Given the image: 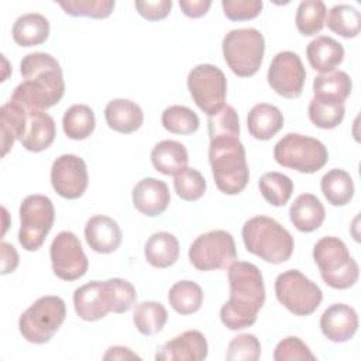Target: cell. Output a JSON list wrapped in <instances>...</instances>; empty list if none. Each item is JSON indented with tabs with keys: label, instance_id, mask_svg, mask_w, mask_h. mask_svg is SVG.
Listing matches in <instances>:
<instances>
[{
	"label": "cell",
	"instance_id": "1",
	"mask_svg": "<svg viewBox=\"0 0 361 361\" xmlns=\"http://www.w3.org/2000/svg\"><path fill=\"white\" fill-rule=\"evenodd\" d=\"M23 82L14 89L10 102L27 111L52 107L65 93V82L59 62L49 54L32 52L20 62Z\"/></svg>",
	"mask_w": 361,
	"mask_h": 361
},
{
	"label": "cell",
	"instance_id": "2",
	"mask_svg": "<svg viewBox=\"0 0 361 361\" xmlns=\"http://www.w3.org/2000/svg\"><path fill=\"white\" fill-rule=\"evenodd\" d=\"M230 299L220 309L221 323L230 330H243L257 322L265 302V286L257 265L234 261L228 267Z\"/></svg>",
	"mask_w": 361,
	"mask_h": 361
},
{
	"label": "cell",
	"instance_id": "3",
	"mask_svg": "<svg viewBox=\"0 0 361 361\" xmlns=\"http://www.w3.org/2000/svg\"><path fill=\"white\" fill-rule=\"evenodd\" d=\"M137 300L131 282L121 278L87 282L73 292L76 314L86 322H96L107 313H126Z\"/></svg>",
	"mask_w": 361,
	"mask_h": 361
},
{
	"label": "cell",
	"instance_id": "4",
	"mask_svg": "<svg viewBox=\"0 0 361 361\" xmlns=\"http://www.w3.org/2000/svg\"><path fill=\"white\" fill-rule=\"evenodd\" d=\"M209 162L214 183L224 195H238L250 179L245 149L238 137H216L210 140Z\"/></svg>",
	"mask_w": 361,
	"mask_h": 361
},
{
	"label": "cell",
	"instance_id": "5",
	"mask_svg": "<svg viewBox=\"0 0 361 361\" xmlns=\"http://www.w3.org/2000/svg\"><path fill=\"white\" fill-rule=\"evenodd\" d=\"M241 235L247 251L269 264L288 261L295 248L290 233L275 219L267 216H255L247 220Z\"/></svg>",
	"mask_w": 361,
	"mask_h": 361
},
{
	"label": "cell",
	"instance_id": "6",
	"mask_svg": "<svg viewBox=\"0 0 361 361\" xmlns=\"http://www.w3.org/2000/svg\"><path fill=\"white\" fill-rule=\"evenodd\" d=\"M313 259L322 279L333 289H348L358 281V264L338 237H322L313 247Z\"/></svg>",
	"mask_w": 361,
	"mask_h": 361
},
{
	"label": "cell",
	"instance_id": "7",
	"mask_svg": "<svg viewBox=\"0 0 361 361\" xmlns=\"http://www.w3.org/2000/svg\"><path fill=\"white\" fill-rule=\"evenodd\" d=\"M226 63L240 78L258 72L265 52V39L257 28H237L227 32L221 42Z\"/></svg>",
	"mask_w": 361,
	"mask_h": 361
},
{
	"label": "cell",
	"instance_id": "8",
	"mask_svg": "<svg viewBox=\"0 0 361 361\" xmlns=\"http://www.w3.org/2000/svg\"><path fill=\"white\" fill-rule=\"evenodd\" d=\"M274 158L281 166L302 173H314L327 164L329 152L317 138L289 133L275 144Z\"/></svg>",
	"mask_w": 361,
	"mask_h": 361
},
{
	"label": "cell",
	"instance_id": "9",
	"mask_svg": "<svg viewBox=\"0 0 361 361\" xmlns=\"http://www.w3.org/2000/svg\"><path fill=\"white\" fill-rule=\"evenodd\" d=\"M66 317V305L62 298L48 295L37 299L18 320L21 336L34 344L48 343L59 330Z\"/></svg>",
	"mask_w": 361,
	"mask_h": 361
},
{
	"label": "cell",
	"instance_id": "10",
	"mask_svg": "<svg viewBox=\"0 0 361 361\" xmlns=\"http://www.w3.org/2000/svg\"><path fill=\"white\" fill-rule=\"evenodd\" d=\"M55 220L52 200L45 195H28L20 206L18 243L27 251H37L44 244Z\"/></svg>",
	"mask_w": 361,
	"mask_h": 361
},
{
	"label": "cell",
	"instance_id": "11",
	"mask_svg": "<svg viewBox=\"0 0 361 361\" xmlns=\"http://www.w3.org/2000/svg\"><path fill=\"white\" fill-rule=\"evenodd\" d=\"M278 302L296 316H309L320 306L322 289L298 269H288L275 279Z\"/></svg>",
	"mask_w": 361,
	"mask_h": 361
},
{
	"label": "cell",
	"instance_id": "12",
	"mask_svg": "<svg viewBox=\"0 0 361 361\" xmlns=\"http://www.w3.org/2000/svg\"><path fill=\"white\" fill-rule=\"evenodd\" d=\"M189 261L199 271L228 268L237 259L233 235L226 230H213L200 234L189 247Z\"/></svg>",
	"mask_w": 361,
	"mask_h": 361
},
{
	"label": "cell",
	"instance_id": "13",
	"mask_svg": "<svg viewBox=\"0 0 361 361\" xmlns=\"http://www.w3.org/2000/svg\"><path fill=\"white\" fill-rule=\"evenodd\" d=\"M188 89L196 106L207 116H212L224 106L227 79L220 68L210 63H199L188 75Z\"/></svg>",
	"mask_w": 361,
	"mask_h": 361
},
{
	"label": "cell",
	"instance_id": "14",
	"mask_svg": "<svg viewBox=\"0 0 361 361\" xmlns=\"http://www.w3.org/2000/svg\"><path fill=\"white\" fill-rule=\"evenodd\" d=\"M49 257L52 271L59 279L76 281L87 272V257L79 238L72 231L56 234L49 248Z\"/></svg>",
	"mask_w": 361,
	"mask_h": 361
},
{
	"label": "cell",
	"instance_id": "15",
	"mask_svg": "<svg viewBox=\"0 0 361 361\" xmlns=\"http://www.w3.org/2000/svg\"><path fill=\"white\" fill-rule=\"evenodd\" d=\"M267 79L268 85L279 96L286 99L299 97L306 80V71L300 56L292 51L278 52L271 61Z\"/></svg>",
	"mask_w": 361,
	"mask_h": 361
},
{
	"label": "cell",
	"instance_id": "16",
	"mask_svg": "<svg viewBox=\"0 0 361 361\" xmlns=\"http://www.w3.org/2000/svg\"><path fill=\"white\" fill-rule=\"evenodd\" d=\"M89 176L85 161L73 154L58 157L51 166V185L65 199L80 197L87 188Z\"/></svg>",
	"mask_w": 361,
	"mask_h": 361
},
{
	"label": "cell",
	"instance_id": "17",
	"mask_svg": "<svg viewBox=\"0 0 361 361\" xmlns=\"http://www.w3.org/2000/svg\"><path fill=\"white\" fill-rule=\"evenodd\" d=\"M358 329V314L345 303L329 306L320 317V330L333 343H345L354 337Z\"/></svg>",
	"mask_w": 361,
	"mask_h": 361
},
{
	"label": "cell",
	"instance_id": "18",
	"mask_svg": "<svg viewBox=\"0 0 361 361\" xmlns=\"http://www.w3.org/2000/svg\"><path fill=\"white\" fill-rule=\"evenodd\" d=\"M209 345L199 330H188L166 341L155 354L159 361H200L207 357Z\"/></svg>",
	"mask_w": 361,
	"mask_h": 361
},
{
	"label": "cell",
	"instance_id": "19",
	"mask_svg": "<svg viewBox=\"0 0 361 361\" xmlns=\"http://www.w3.org/2000/svg\"><path fill=\"white\" fill-rule=\"evenodd\" d=\"M169 202V189L166 183L159 179L144 178L133 189L134 207L148 217L162 214L168 209Z\"/></svg>",
	"mask_w": 361,
	"mask_h": 361
},
{
	"label": "cell",
	"instance_id": "20",
	"mask_svg": "<svg viewBox=\"0 0 361 361\" xmlns=\"http://www.w3.org/2000/svg\"><path fill=\"white\" fill-rule=\"evenodd\" d=\"M55 135V121L48 113L41 110L27 111L23 135L20 138L21 145L27 151L41 152L47 149L54 142Z\"/></svg>",
	"mask_w": 361,
	"mask_h": 361
},
{
	"label": "cell",
	"instance_id": "21",
	"mask_svg": "<svg viewBox=\"0 0 361 361\" xmlns=\"http://www.w3.org/2000/svg\"><path fill=\"white\" fill-rule=\"evenodd\" d=\"M85 238L93 251L110 254L120 247L123 234L116 220L109 216L96 214L85 226Z\"/></svg>",
	"mask_w": 361,
	"mask_h": 361
},
{
	"label": "cell",
	"instance_id": "22",
	"mask_svg": "<svg viewBox=\"0 0 361 361\" xmlns=\"http://www.w3.org/2000/svg\"><path fill=\"white\" fill-rule=\"evenodd\" d=\"M104 118L111 130L121 134H130L142 126L144 113L135 102L128 99H114L107 103Z\"/></svg>",
	"mask_w": 361,
	"mask_h": 361
},
{
	"label": "cell",
	"instance_id": "23",
	"mask_svg": "<svg viewBox=\"0 0 361 361\" xmlns=\"http://www.w3.org/2000/svg\"><path fill=\"white\" fill-rule=\"evenodd\" d=\"M326 217V210L322 202L312 193L299 195L289 207V219L296 230L312 233L317 230Z\"/></svg>",
	"mask_w": 361,
	"mask_h": 361
},
{
	"label": "cell",
	"instance_id": "24",
	"mask_svg": "<svg viewBox=\"0 0 361 361\" xmlns=\"http://www.w3.org/2000/svg\"><path fill=\"white\" fill-rule=\"evenodd\" d=\"M306 56L310 66L320 72L327 73L334 71L344 59L343 45L331 37L319 35L307 44Z\"/></svg>",
	"mask_w": 361,
	"mask_h": 361
},
{
	"label": "cell",
	"instance_id": "25",
	"mask_svg": "<svg viewBox=\"0 0 361 361\" xmlns=\"http://www.w3.org/2000/svg\"><path fill=\"white\" fill-rule=\"evenodd\" d=\"M247 127L254 138L267 141L282 130L283 116L276 106L258 103L252 106L247 116Z\"/></svg>",
	"mask_w": 361,
	"mask_h": 361
},
{
	"label": "cell",
	"instance_id": "26",
	"mask_svg": "<svg viewBox=\"0 0 361 361\" xmlns=\"http://www.w3.org/2000/svg\"><path fill=\"white\" fill-rule=\"evenodd\" d=\"M188 151L183 144L175 140H164L151 151L154 168L164 175H176L188 165Z\"/></svg>",
	"mask_w": 361,
	"mask_h": 361
},
{
	"label": "cell",
	"instance_id": "27",
	"mask_svg": "<svg viewBox=\"0 0 361 361\" xmlns=\"http://www.w3.org/2000/svg\"><path fill=\"white\" fill-rule=\"evenodd\" d=\"M144 255L154 268H168L179 258L178 238L168 231L154 233L145 243Z\"/></svg>",
	"mask_w": 361,
	"mask_h": 361
},
{
	"label": "cell",
	"instance_id": "28",
	"mask_svg": "<svg viewBox=\"0 0 361 361\" xmlns=\"http://www.w3.org/2000/svg\"><path fill=\"white\" fill-rule=\"evenodd\" d=\"M13 39L20 47H35L47 41L49 35V21L38 13L20 16L13 25Z\"/></svg>",
	"mask_w": 361,
	"mask_h": 361
},
{
	"label": "cell",
	"instance_id": "29",
	"mask_svg": "<svg viewBox=\"0 0 361 361\" xmlns=\"http://www.w3.org/2000/svg\"><path fill=\"white\" fill-rule=\"evenodd\" d=\"M322 192L333 206H345L354 196V182L344 169H330L320 182Z\"/></svg>",
	"mask_w": 361,
	"mask_h": 361
},
{
	"label": "cell",
	"instance_id": "30",
	"mask_svg": "<svg viewBox=\"0 0 361 361\" xmlns=\"http://www.w3.org/2000/svg\"><path fill=\"white\" fill-rule=\"evenodd\" d=\"M27 110L14 102H8L1 106L0 124H1V157L13 148L16 140L20 141L23 135L24 121Z\"/></svg>",
	"mask_w": 361,
	"mask_h": 361
},
{
	"label": "cell",
	"instance_id": "31",
	"mask_svg": "<svg viewBox=\"0 0 361 361\" xmlns=\"http://www.w3.org/2000/svg\"><path fill=\"white\" fill-rule=\"evenodd\" d=\"M353 89L351 78L343 71H331L317 75L313 80L314 97L345 102Z\"/></svg>",
	"mask_w": 361,
	"mask_h": 361
},
{
	"label": "cell",
	"instance_id": "32",
	"mask_svg": "<svg viewBox=\"0 0 361 361\" xmlns=\"http://www.w3.org/2000/svg\"><path fill=\"white\" fill-rule=\"evenodd\" d=\"M203 290L193 281H179L173 283L168 293L172 309L179 314L196 313L203 303Z\"/></svg>",
	"mask_w": 361,
	"mask_h": 361
},
{
	"label": "cell",
	"instance_id": "33",
	"mask_svg": "<svg viewBox=\"0 0 361 361\" xmlns=\"http://www.w3.org/2000/svg\"><path fill=\"white\" fill-rule=\"evenodd\" d=\"M62 127L68 138L78 141L85 140L96 127L94 113L87 104H73L65 111Z\"/></svg>",
	"mask_w": 361,
	"mask_h": 361
},
{
	"label": "cell",
	"instance_id": "34",
	"mask_svg": "<svg viewBox=\"0 0 361 361\" xmlns=\"http://www.w3.org/2000/svg\"><path fill=\"white\" fill-rule=\"evenodd\" d=\"M168 320V312L162 303L145 300L135 306L133 322L142 336H154L159 333Z\"/></svg>",
	"mask_w": 361,
	"mask_h": 361
},
{
	"label": "cell",
	"instance_id": "35",
	"mask_svg": "<svg viewBox=\"0 0 361 361\" xmlns=\"http://www.w3.org/2000/svg\"><path fill=\"white\" fill-rule=\"evenodd\" d=\"M307 114L310 121L323 130L336 128L341 124L345 109L344 103L333 99H323V97H313L307 107Z\"/></svg>",
	"mask_w": 361,
	"mask_h": 361
},
{
	"label": "cell",
	"instance_id": "36",
	"mask_svg": "<svg viewBox=\"0 0 361 361\" xmlns=\"http://www.w3.org/2000/svg\"><path fill=\"white\" fill-rule=\"evenodd\" d=\"M326 4L322 0L300 1L295 16L298 31L306 37L320 32L326 23Z\"/></svg>",
	"mask_w": 361,
	"mask_h": 361
},
{
	"label": "cell",
	"instance_id": "37",
	"mask_svg": "<svg viewBox=\"0 0 361 361\" xmlns=\"http://www.w3.org/2000/svg\"><path fill=\"white\" fill-rule=\"evenodd\" d=\"M262 197L272 206H283L292 196L293 182L281 172H267L258 182Z\"/></svg>",
	"mask_w": 361,
	"mask_h": 361
},
{
	"label": "cell",
	"instance_id": "38",
	"mask_svg": "<svg viewBox=\"0 0 361 361\" xmlns=\"http://www.w3.org/2000/svg\"><path fill=\"white\" fill-rule=\"evenodd\" d=\"M326 23L333 32L344 38H354L360 34L361 16L360 11L350 4H337L330 8Z\"/></svg>",
	"mask_w": 361,
	"mask_h": 361
},
{
	"label": "cell",
	"instance_id": "39",
	"mask_svg": "<svg viewBox=\"0 0 361 361\" xmlns=\"http://www.w3.org/2000/svg\"><path fill=\"white\" fill-rule=\"evenodd\" d=\"M161 121L165 130L173 134H192L199 128L197 114L186 106H169L164 110Z\"/></svg>",
	"mask_w": 361,
	"mask_h": 361
},
{
	"label": "cell",
	"instance_id": "40",
	"mask_svg": "<svg viewBox=\"0 0 361 361\" xmlns=\"http://www.w3.org/2000/svg\"><path fill=\"white\" fill-rule=\"evenodd\" d=\"M62 10L72 17L106 18L114 10V0H66L58 1Z\"/></svg>",
	"mask_w": 361,
	"mask_h": 361
},
{
	"label": "cell",
	"instance_id": "41",
	"mask_svg": "<svg viewBox=\"0 0 361 361\" xmlns=\"http://www.w3.org/2000/svg\"><path fill=\"white\" fill-rule=\"evenodd\" d=\"M173 188L176 195L188 202L200 199L206 192V179L195 168H185L173 178Z\"/></svg>",
	"mask_w": 361,
	"mask_h": 361
},
{
	"label": "cell",
	"instance_id": "42",
	"mask_svg": "<svg viewBox=\"0 0 361 361\" xmlns=\"http://www.w3.org/2000/svg\"><path fill=\"white\" fill-rule=\"evenodd\" d=\"M209 137H238L240 123L235 109L230 104H224L219 111L209 116L207 118Z\"/></svg>",
	"mask_w": 361,
	"mask_h": 361
},
{
	"label": "cell",
	"instance_id": "43",
	"mask_svg": "<svg viewBox=\"0 0 361 361\" xmlns=\"http://www.w3.org/2000/svg\"><path fill=\"white\" fill-rule=\"evenodd\" d=\"M261 357V344L254 334H240L227 347L226 360L228 361H257Z\"/></svg>",
	"mask_w": 361,
	"mask_h": 361
},
{
	"label": "cell",
	"instance_id": "44",
	"mask_svg": "<svg viewBox=\"0 0 361 361\" xmlns=\"http://www.w3.org/2000/svg\"><path fill=\"white\" fill-rule=\"evenodd\" d=\"M275 361H303L316 360V355L310 351L307 344L299 337H286L281 340L274 351Z\"/></svg>",
	"mask_w": 361,
	"mask_h": 361
},
{
	"label": "cell",
	"instance_id": "45",
	"mask_svg": "<svg viewBox=\"0 0 361 361\" xmlns=\"http://www.w3.org/2000/svg\"><path fill=\"white\" fill-rule=\"evenodd\" d=\"M224 16L231 21H245L255 18L262 10L261 0H223Z\"/></svg>",
	"mask_w": 361,
	"mask_h": 361
},
{
	"label": "cell",
	"instance_id": "46",
	"mask_svg": "<svg viewBox=\"0 0 361 361\" xmlns=\"http://www.w3.org/2000/svg\"><path fill=\"white\" fill-rule=\"evenodd\" d=\"M135 8L141 17L148 21H158L165 18L172 8L171 0L158 1H135Z\"/></svg>",
	"mask_w": 361,
	"mask_h": 361
},
{
	"label": "cell",
	"instance_id": "47",
	"mask_svg": "<svg viewBox=\"0 0 361 361\" xmlns=\"http://www.w3.org/2000/svg\"><path fill=\"white\" fill-rule=\"evenodd\" d=\"M212 6L210 0H179V7L183 14L190 18L203 17Z\"/></svg>",
	"mask_w": 361,
	"mask_h": 361
},
{
	"label": "cell",
	"instance_id": "48",
	"mask_svg": "<svg viewBox=\"0 0 361 361\" xmlns=\"http://www.w3.org/2000/svg\"><path fill=\"white\" fill-rule=\"evenodd\" d=\"M0 248H1V275H6V274H10L13 272L17 265H18V252L16 251V248L3 241L0 244Z\"/></svg>",
	"mask_w": 361,
	"mask_h": 361
},
{
	"label": "cell",
	"instance_id": "49",
	"mask_svg": "<svg viewBox=\"0 0 361 361\" xmlns=\"http://www.w3.org/2000/svg\"><path fill=\"white\" fill-rule=\"evenodd\" d=\"M104 360H126V358H140L137 354H134L130 348L114 345L107 350V353L103 357Z\"/></svg>",
	"mask_w": 361,
	"mask_h": 361
}]
</instances>
